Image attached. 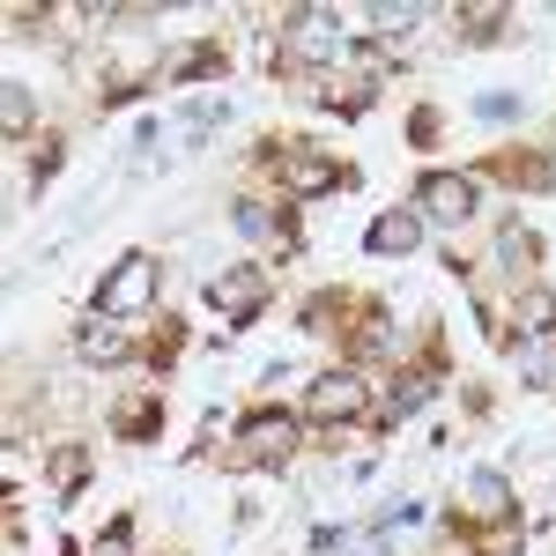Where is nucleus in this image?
I'll list each match as a JSON object with an SVG mask.
<instances>
[{"label": "nucleus", "instance_id": "aec40b11", "mask_svg": "<svg viewBox=\"0 0 556 556\" xmlns=\"http://www.w3.org/2000/svg\"><path fill=\"white\" fill-rule=\"evenodd\" d=\"M416 23H430V8H416V0H393V8H371V30H386V38H401V30H416Z\"/></svg>", "mask_w": 556, "mask_h": 556}, {"label": "nucleus", "instance_id": "ddd939ff", "mask_svg": "<svg viewBox=\"0 0 556 556\" xmlns=\"http://www.w3.org/2000/svg\"><path fill=\"white\" fill-rule=\"evenodd\" d=\"M238 230H245V238H275L282 253L298 260V230H290V215L267 208V201H238Z\"/></svg>", "mask_w": 556, "mask_h": 556}, {"label": "nucleus", "instance_id": "412c9836", "mask_svg": "<svg viewBox=\"0 0 556 556\" xmlns=\"http://www.w3.org/2000/svg\"><path fill=\"white\" fill-rule=\"evenodd\" d=\"M89 556H134V519H112L104 534H97V549Z\"/></svg>", "mask_w": 556, "mask_h": 556}, {"label": "nucleus", "instance_id": "6e6552de", "mask_svg": "<svg viewBox=\"0 0 556 556\" xmlns=\"http://www.w3.org/2000/svg\"><path fill=\"white\" fill-rule=\"evenodd\" d=\"M282 30H290V45H298L304 60H334L342 52V15L334 8H290Z\"/></svg>", "mask_w": 556, "mask_h": 556}, {"label": "nucleus", "instance_id": "f03ea898", "mask_svg": "<svg viewBox=\"0 0 556 556\" xmlns=\"http://www.w3.org/2000/svg\"><path fill=\"white\" fill-rule=\"evenodd\" d=\"M298 416H290V408H253V416H245V424H238V453H230V460H238V468H290V460H298Z\"/></svg>", "mask_w": 556, "mask_h": 556}, {"label": "nucleus", "instance_id": "39448f33", "mask_svg": "<svg viewBox=\"0 0 556 556\" xmlns=\"http://www.w3.org/2000/svg\"><path fill=\"white\" fill-rule=\"evenodd\" d=\"M416 201H424V223H438V230H460V223L475 215V178H460V172H424Z\"/></svg>", "mask_w": 556, "mask_h": 556}, {"label": "nucleus", "instance_id": "f8f14e48", "mask_svg": "<svg viewBox=\"0 0 556 556\" xmlns=\"http://www.w3.org/2000/svg\"><path fill=\"white\" fill-rule=\"evenodd\" d=\"M312 556H386V527H319Z\"/></svg>", "mask_w": 556, "mask_h": 556}, {"label": "nucleus", "instance_id": "6ab92c4d", "mask_svg": "<svg viewBox=\"0 0 556 556\" xmlns=\"http://www.w3.org/2000/svg\"><path fill=\"white\" fill-rule=\"evenodd\" d=\"M497 260H505V267H534V260H542V238H534L527 223H505V238H497Z\"/></svg>", "mask_w": 556, "mask_h": 556}, {"label": "nucleus", "instance_id": "1a4fd4ad", "mask_svg": "<svg viewBox=\"0 0 556 556\" xmlns=\"http://www.w3.org/2000/svg\"><path fill=\"white\" fill-rule=\"evenodd\" d=\"M75 349H83V364H127V356H134L127 319H97V312H89L83 334H75Z\"/></svg>", "mask_w": 556, "mask_h": 556}, {"label": "nucleus", "instance_id": "7ed1b4c3", "mask_svg": "<svg viewBox=\"0 0 556 556\" xmlns=\"http://www.w3.org/2000/svg\"><path fill=\"white\" fill-rule=\"evenodd\" d=\"M304 416H312V424H356V416H371V379H364L356 364L319 371V379L304 386Z\"/></svg>", "mask_w": 556, "mask_h": 556}, {"label": "nucleus", "instance_id": "20e7f679", "mask_svg": "<svg viewBox=\"0 0 556 556\" xmlns=\"http://www.w3.org/2000/svg\"><path fill=\"white\" fill-rule=\"evenodd\" d=\"M201 304H208L215 319H230V327L260 319V304H267V267H260V260H238V267L208 275V282H201Z\"/></svg>", "mask_w": 556, "mask_h": 556}, {"label": "nucleus", "instance_id": "423d86ee", "mask_svg": "<svg viewBox=\"0 0 556 556\" xmlns=\"http://www.w3.org/2000/svg\"><path fill=\"white\" fill-rule=\"evenodd\" d=\"M267 164H275V178H282V193H298V201H312V193H327V186L349 178V172H334L319 149H275Z\"/></svg>", "mask_w": 556, "mask_h": 556}, {"label": "nucleus", "instance_id": "a211bd4d", "mask_svg": "<svg viewBox=\"0 0 556 556\" xmlns=\"http://www.w3.org/2000/svg\"><path fill=\"white\" fill-rule=\"evenodd\" d=\"M156 424H164V408H156V401H127V408L112 416V430H119L127 445H141V438H156Z\"/></svg>", "mask_w": 556, "mask_h": 556}, {"label": "nucleus", "instance_id": "2eb2a0df", "mask_svg": "<svg viewBox=\"0 0 556 556\" xmlns=\"http://www.w3.org/2000/svg\"><path fill=\"white\" fill-rule=\"evenodd\" d=\"M30 119H38V97H30L23 83H0V134H8V141H23Z\"/></svg>", "mask_w": 556, "mask_h": 556}, {"label": "nucleus", "instance_id": "f257e3e1", "mask_svg": "<svg viewBox=\"0 0 556 556\" xmlns=\"http://www.w3.org/2000/svg\"><path fill=\"white\" fill-rule=\"evenodd\" d=\"M156 282H164V267H156L149 253H119V260H112V275L97 282L89 312H97V319H141V312L156 304Z\"/></svg>", "mask_w": 556, "mask_h": 556}, {"label": "nucleus", "instance_id": "dca6fc26", "mask_svg": "<svg viewBox=\"0 0 556 556\" xmlns=\"http://www.w3.org/2000/svg\"><path fill=\"white\" fill-rule=\"evenodd\" d=\"M45 475H52L60 497H75V490L89 482V453H83V445H52V468H45Z\"/></svg>", "mask_w": 556, "mask_h": 556}, {"label": "nucleus", "instance_id": "4468645a", "mask_svg": "<svg viewBox=\"0 0 556 556\" xmlns=\"http://www.w3.org/2000/svg\"><path fill=\"white\" fill-rule=\"evenodd\" d=\"M201 75H223V52L215 45H178L164 60V83H201Z\"/></svg>", "mask_w": 556, "mask_h": 556}, {"label": "nucleus", "instance_id": "4be33fe9", "mask_svg": "<svg viewBox=\"0 0 556 556\" xmlns=\"http://www.w3.org/2000/svg\"><path fill=\"white\" fill-rule=\"evenodd\" d=\"M60 156H67V149H60V141H38V164H30V186H45V178L60 172Z\"/></svg>", "mask_w": 556, "mask_h": 556}, {"label": "nucleus", "instance_id": "9b49d317", "mask_svg": "<svg viewBox=\"0 0 556 556\" xmlns=\"http://www.w3.org/2000/svg\"><path fill=\"white\" fill-rule=\"evenodd\" d=\"M460 497H468V519H513V482L497 468H475Z\"/></svg>", "mask_w": 556, "mask_h": 556}, {"label": "nucleus", "instance_id": "f3484780", "mask_svg": "<svg viewBox=\"0 0 556 556\" xmlns=\"http://www.w3.org/2000/svg\"><path fill=\"white\" fill-rule=\"evenodd\" d=\"M519 334H527V342L556 334V298L549 290H527V298H519Z\"/></svg>", "mask_w": 556, "mask_h": 556}, {"label": "nucleus", "instance_id": "9d476101", "mask_svg": "<svg viewBox=\"0 0 556 556\" xmlns=\"http://www.w3.org/2000/svg\"><path fill=\"white\" fill-rule=\"evenodd\" d=\"M430 393H438V371H424V364H416V371H401V379L386 386V401H379V430H393L401 416H416Z\"/></svg>", "mask_w": 556, "mask_h": 556}, {"label": "nucleus", "instance_id": "0eeeda50", "mask_svg": "<svg viewBox=\"0 0 556 556\" xmlns=\"http://www.w3.org/2000/svg\"><path fill=\"white\" fill-rule=\"evenodd\" d=\"M364 245H371V260H408L416 245H424V208H386V215H371Z\"/></svg>", "mask_w": 556, "mask_h": 556}]
</instances>
